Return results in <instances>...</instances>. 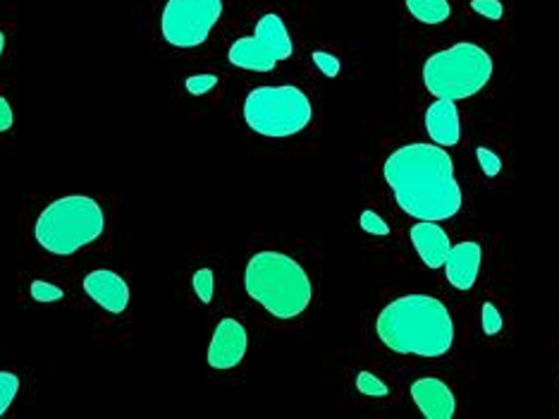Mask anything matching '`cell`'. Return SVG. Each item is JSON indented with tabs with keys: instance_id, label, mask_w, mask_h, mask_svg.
<instances>
[{
	"instance_id": "obj_1",
	"label": "cell",
	"mask_w": 559,
	"mask_h": 419,
	"mask_svg": "<svg viewBox=\"0 0 559 419\" xmlns=\"http://www.w3.org/2000/svg\"><path fill=\"white\" fill-rule=\"evenodd\" d=\"M397 207L417 221L455 219L464 204L452 156L437 144L414 141L395 149L383 165Z\"/></svg>"
},
{
	"instance_id": "obj_2",
	"label": "cell",
	"mask_w": 559,
	"mask_h": 419,
	"mask_svg": "<svg viewBox=\"0 0 559 419\" xmlns=\"http://www.w3.org/2000/svg\"><path fill=\"white\" fill-rule=\"evenodd\" d=\"M375 331L397 355L443 357L455 345V319L433 295H405L383 307Z\"/></svg>"
},
{
	"instance_id": "obj_3",
	"label": "cell",
	"mask_w": 559,
	"mask_h": 419,
	"mask_svg": "<svg viewBox=\"0 0 559 419\" xmlns=\"http://www.w3.org/2000/svg\"><path fill=\"white\" fill-rule=\"evenodd\" d=\"M245 287L275 319H295L307 311L313 297L309 273L283 251H259L247 263Z\"/></svg>"
},
{
	"instance_id": "obj_4",
	"label": "cell",
	"mask_w": 559,
	"mask_h": 419,
	"mask_svg": "<svg viewBox=\"0 0 559 419\" xmlns=\"http://www.w3.org/2000/svg\"><path fill=\"white\" fill-rule=\"evenodd\" d=\"M105 231V215L99 201L84 195L58 199L41 211L34 225V237L46 251L70 257L96 243Z\"/></svg>"
},
{
	"instance_id": "obj_5",
	"label": "cell",
	"mask_w": 559,
	"mask_h": 419,
	"mask_svg": "<svg viewBox=\"0 0 559 419\" xmlns=\"http://www.w3.org/2000/svg\"><path fill=\"white\" fill-rule=\"evenodd\" d=\"M493 58L476 44H455L433 53L423 65V84L435 99L464 101L488 87Z\"/></svg>"
},
{
	"instance_id": "obj_6",
	"label": "cell",
	"mask_w": 559,
	"mask_h": 419,
	"mask_svg": "<svg viewBox=\"0 0 559 419\" xmlns=\"http://www.w3.org/2000/svg\"><path fill=\"white\" fill-rule=\"evenodd\" d=\"M245 120L261 137H295L311 125L313 106L295 84L257 87L245 99Z\"/></svg>"
},
{
	"instance_id": "obj_7",
	"label": "cell",
	"mask_w": 559,
	"mask_h": 419,
	"mask_svg": "<svg viewBox=\"0 0 559 419\" xmlns=\"http://www.w3.org/2000/svg\"><path fill=\"white\" fill-rule=\"evenodd\" d=\"M295 44L285 27V22L275 12L263 15L251 36H241L229 46V63L249 72H271L277 63L291 58Z\"/></svg>"
},
{
	"instance_id": "obj_8",
	"label": "cell",
	"mask_w": 559,
	"mask_h": 419,
	"mask_svg": "<svg viewBox=\"0 0 559 419\" xmlns=\"http://www.w3.org/2000/svg\"><path fill=\"white\" fill-rule=\"evenodd\" d=\"M221 15L223 0H167L161 17L163 39L175 48L201 46Z\"/></svg>"
},
{
	"instance_id": "obj_9",
	"label": "cell",
	"mask_w": 559,
	"mask_h": 419,
	"mask_svg": "<svg viewBox=\"0 0 559 419\" xmlns=\"http://www.w3.org/2000/svg\"><path fill=\"white\" fill-rule=\"evenodd\" d=\"M249 347V335L247 329L233 317L221 319L215 326L213 341L209 345V365L213 369H235L241 359L247 355Z\"/></svg>"
},
{
	"instance_id": "obj_10",
	"label": "cell",
	"mask_w": 559,
	"mask_h": 419,
	"mask_svg": "<svg viewBox=\"0 0 559 419\" xmlns=\"http://www.w3.org/2000/svg\"><path fill=\"white\" fill-rule=\"evenodd\" d=\"M411 400L417 403L425 419H452L457 412L452 389L437 377H421L411 383Z\"/></svg>"
},
{
	"instance_id": "obj_11",
	"label": "cell",
	"mask_w": 559,
	"mask_h": 419,
	"mask_svg": "<svg viewBox=\"0 0 559 419\" xmlns=\"http://www.w3.org/2000/svg\"><path fill=\"white\" fill-rule=\"evenodd\" d=\"M84 293L111 315H123L129 305V285L123 275L108 269L91 271L84 279Z\"/></svg>"
},
{
	"instance_id": "obj_12",
	"label": "cell",
	"mask_w": 559,
	"mask_h": 419,
	"mask_svg": "<svg viewBox=\"0 0 559 419\" xmlns=\"http://www.w3.org/2000/svg\"><path fill=\"white\" fill-rule=\"evenodd\" d=\"M481 259H483V249L476 239H467V243L452 245V249H449V255L445 259V267H443L449 285L457 287V291H461V293L471 291V287L479 281Z\"/></svg>"
},
{
	"instance_id": "obj_13",
	"label": "cell",
	"mask_w": 559,
	"mask_h": 419,
	"mask_svg": "<svg viewBox=\"0 0 559 419\" xmlns=\"http://www.w3.org/2000/svg\"><path fill=\"white\" fill-rule=\"evenodd\" d=\"M411 245H414L417 255L421 257V261L428 269H443L445 259L452 249V243H449V235L443 231L440 223L437 221H419L414 227L409 231Z\"/></svg>"
},
{
	"instance_id": "obj_14",
	"label": "cell",
	"mask_w": 559,
	"mask_h": 419,
	"mask_svg": "<svg viewBox=\"0 0 559 419\" xmlns=\"http://www.w3.org/2000/svg\"><path fill=\"white\" fill-rule=\"evenodd\" d=\"M425 130L437 147H455L461 137V123H459V108L455 101L435 99L425 108Z\"/></svg>"
},
{
	"instance_id": "obj_15",
	"label": "cell",
	"mask_w": 559,
	"mask_h": 419,
	"mask_svg": "<svg viewBox=\"0 0 559 419\" xmlns=\"http://www.w3.org/2000/svg\"><path fill=\"white\" fill-rule=\"evenodd\" d=\"M409 15L421 24H443L452 15L449 0H405Z\"/></svg>"
},
{
	"instance_id": "obj_16",
	"label": "cell",
	"mask_w": 559,
	"mask_h": 419,
	"mask_svg": "<svg viewBox=\"0 0 559 419\" xmlns=\"http://www.w3.org/2000/svg\"><path fill=\"white\" fill-rule=\"evenodd\" d=\"M20 393V379L12 371H0V417L8 412L12 400L17 398Z\"/></svg>"
},
{
	"instance_id": "obj_17",
	"label": "cell",
	"mask_w": 559,
	"mask_h": 419,
	"mask_svg": "<svg viewBox=\"0 0 559 419\" xmlns=\"http://www.w3.org/2000/svg\"><path fill=\"white\" fill-rule=\"evenodd\" d=\"M357 389H359V393L369 395V398H385V395L390 393L387 383L375 374H371V371H361V374L357 377Z\"/></svg>"
},
{
	"instance_id": "obj_18",
	"label": "cell",
	"mask_w": 559,
	"mask_h": 419,
	"mask_svg": "<svg viewBox=\"0 0 559 419\" xmlns=\"http://www.w3.org/2000/svg\"><path fill=\"white\" fill-rule=\"evenodd\" d=\"M213 287H215V279L211 269H199L194 273V291H197V297L201 303L209 305L213 299Z\"/></svg>"
},
{
	"instance_id": "obj_19",
	"label": "cell",
	"mask_w": 559,
	"mask_h": 419,
	"mask_svg": "<svg viewBox=\"0 0 559 419\" xmlns=\"http://www.w3.org/2000/svg\"><path fill=\"white\" fill-rule=\"evenodd\" d=\"M476 159H479V165H481V171H483L485 177L500 175V171H502V159H500V156H497L493 149L479 147V149H476Z\"/></svg>"
},
{
	"instance_id": "obj_20",
	"label": "cell",
	"mask_w": 559,
	"mask_h": 419,
	"mask_svg": "<svg viewBox=\"0 0 559 419\" xmlns=\"http://www.w3.org/2000/svg\"><path fill=\"white\" fill-rule=\"evenodd\" d=\"M63 287H58L48 281H34L32 283V297L36 303H55V299H63Z\"/></svg>"
},
{
	"instance_id": "obj_21",
	"label": "cell",
	"mask_w": 559,
	"mask_h": 419,
	"mask_svg": "<svg viewBox=\"0 0 559 419\" xmlns=\"http://www.w3.org/2000/svg\"><path fill=\"white\" fill-rule=\"evenodd\" d=\"M471 10L479 12L485 20L500 22L505 17V5L502 0H471Z\"/></svg>"
},
{
	"instance_id": "obj_22",
	"label": "cell",
	"mask_w": 559,
	"mask_h": 419,
	"mask_svg": "<svg viewBox=\"0 0 559 419\" xmlns=\"http://www.w3.org/2000/svg\"><path fill=\"white\" fill-rule=\"evenodd\" d=\"M359 223H361V231H367L369 235H390V225H387L378 213L375 211H363L361 213V219H359Z\"/></svg>"
},
{
	"instance_id": "obj_23",
	"label": "cell",
	"mask_w": 559,
	"mask_h": 419,
	"mask_svg": "<svg viewBox=\"0 0 559 419\" xmlns=\"http://www.w3.org/2000/svg\"><path fill=\"white\" fill-rule=\"evenodd\" d=\"M481 323H483V331L488 335H497L502 331V315L497 311V307L493 303H485L483 311H481Z\"/></svg>"
},
{
	"instance_id": "obj_24",
	"label": "cell",
	"mask_w": 559,
	"mask_h": 419,
	"mask_svg": "<svg viewBox=\"0 0 559 419\" xmlns=\"http://www.w3.org/2000/svg\"><path fill=\"white\" fill-rule=\"evenodd\" d=\"M315 67H319L325 77H337L339 70H343V65H339V58H335L333 53H325V51H313L311 53Z\"/></svg>"
},
{
	"instance_id": "obj_25",
	"label": "cell",
	"mask_w": 559,
	"mask_h": 419,
	"mask_svg": "<svg viewBox=\"0 0 559 419\" xmlns=\"http://www.w3.org/2000/svg\"><path fill=\"white\" fill-rule=\"evenodd\" d=\"M215 87H218V77L211 75V72H203V75H194L187 79V91L191 96H203Z\"/></svg>"
},
{
	"instance_id": "obj_26",
	"label": "cell",
	"mask_w": 559,
	"mask_h": 419,
	"mask_svg": "<svg viewBox=\"0 0 559 419\" xmlns=\"http://www.w3.org/2000/svg\"><path fill=\"white\" fill-rule=\"evenodd\" d=\"M12 127V108L8 99L0 96V132H8Z\"/></svg>"
},
{
	"instance_id": "obj_27",
	"label": "cell",
	"mask_w": 559,
	"mask_h": 419,
	"mask_svg": "<svg viewBox=\"0 0 559 419\" xmlns=\"http://www.w3.org/2000/svg\"><path fill=\"white\" fill-rule=\"evenodd\" d=\"M3 51H5V36L0 32V56H3Z\"/></svg>"
}]
</instances>
